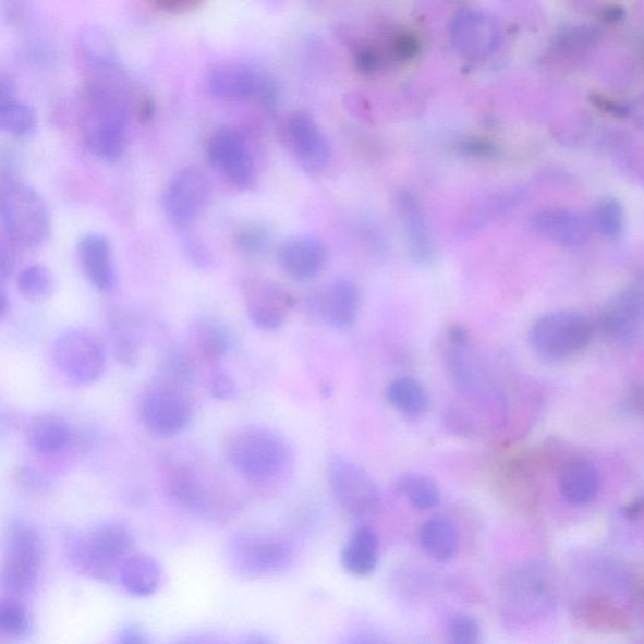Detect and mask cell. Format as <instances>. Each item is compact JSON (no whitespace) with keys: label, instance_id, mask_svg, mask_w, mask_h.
I'll return each instance as SVG.
<instances>
[{"label":"cell","instance_id":"cell-1","mask_svg":"<svg viewBox=\"0 0 644 644\" xmlns=\"http://www.w3.org/2000/svg\"><path fill=\"white\" fill-rule=\"evenodd\" d=\"M134 544L132 530L122 521L106 520L84 533L72 534L66 542V556L81 574L100 582L118 576L121 561Z\"/></svg>","mask_w":644,"mask_h":644},{"label":"cell","instance_id":"cell-2","mask_svg":"<svg viewBox=\"0 0 644 644\" xmlns=\"http://www.w3.org/2000/svg\"><path fill=\"white\" fill-rule=\"evenodd\" d=\"M3 234L21 250H37L50 239L51 215L34 186L8 179L0 190Z\"/></svg>","mask_w":644,"mask_h":644},{"label":"cell","instance_id":"cell-3","mask_svg":"<svg viewBox=\"0 0 644 644\" xmlns=\"http://www.w3.org/2000/svg\"><path fill=\"white\" fill-rule=\"evenodd\" d=\"M224 451L234 471L254 483H266L279 475L291 455L287 439L259 426L234 429L226 439Z\"/></svg>","mask_w":644,"mask_h":644},{"label":"cell","instance_id":"cell-4","mask_svg":"<svg viewBox=\"0 0 644 644\" xmlns=\"http://www.w3.org/2000/svg\"><path fill=\"white\" fill-rule=\"evenodd\" d=\"M81 132L89 154L105 162H117L129 146V116L125 105L101 86L88 89Z\"/></svg>","mask_w":644,"mask_h":644},{"label":"cell","instance_id":"cell-5","mask_svg":"<svg viewBox=\"0 0 644 644\" xmlns=\"http://www.w3.org/2000/svg\"><path fill=\"white\" fill-rule=\"evenodd\" d=\"M295 550L287 537L264 530H241L227 544V560L233 572L259 579L287 572Z\"/></svg>","mask_w":644,"mask_h":644},{"label":"cell","instance_id":"cell-6","mask_svg":"<svg viewBox=\"0 0 644 644\" xmlns=\"http://www.w3.org/2000/svg\"><path fill=\"white\" fill-rule=\"evenodd\" d=\"M593 338L588 317L572 309L542 315L530 329L534 353L545 362L557 363L581 353Z\"/></svg>","mask_w":644,"mask_h":644},{"label":"cell","instance_id":"cell-7","mask_svg":"<svg viewBox=\"0 0 644 644\" xmlns=\"http://www.w3.org/2000/svg\"><path fill=\"white\" fill-rule=\"evenodd\" d=\"M45 549L38 530L22 519L13 521L8 534L2 584L8 594L27 597L42 574Z\"/></svg>","mask_w":644,"mask_h":644},{"label":"cell","instance_id":"cell-8","mask_svg":"<svg viewBox=\"0 0 644 644\" xmlns=\"http://www.w3.org/2000/svg\"><path fill=\"white\" fill-rule=\"evenodd\" d=\"M53 361L73 385L89 386L102 377L108 357L102 342L92 331L72 328L56 339Z\"/></svg>","mask_w":644,"mask_h":644},{"label":"cell","instance_id":"cell-9","mask_svg":"<svg viewBox=\"0 0 644 644\" xmlns=\"http://www.w3.org/2000/svg\"><path fill=\"white\" fill-rule=\"evenodd\" d=\"M330 490L340 508L350 517L364 519L381 510V494L377 483L354 461L336 454L328 463Z\"/></svg>","mask_w":644,"mask_h":644},{"label":"cell","instance_id":"cell-10","mask_svg":"<svg viewBox=\"0 0 644 644\" xmlns=\"http://www.w3.org/2000/svg\"><path fill=\"white\" fill-rule=\"evenodd\" d=\"M211 198V183L202 168L190 166L171 177L162 194V209L170 223L185 227L197 219Z\"/></svg>","mask_w":644,"mask_h":644},{"label":"cell","instance_id":"cell-11","mask_svg":"<svg viewBox=\"0 0 644 644\" xmlns=\"http://www.w3.org/2000/svg\"><path fill=\"white\" fill-rule=\"evenodd\" d=\"M448 37L454 51L463 59L484 61L499 50L502 31L493 14L481 10H464L452 19Z\"/></svg>","mask_w":644,"mask_h":644},{"label":"cell","instance_id":"cell-12","mask_svg":"<svg viewBox=\"0 0 644 644\" xmlns=\"http://www.w3.org/2000/svg\"><path fill=\"white\" fill-rule=\"evenodd\" d=\"M141 417L154 436L173 437L190 426L193 405L185 390L157 385L143 397Z\"/></svg>","mask_w":644,"mask_h":644},{"label":"cell","instance_id":"cell-13","mask_svg":"<svg viewBox=\"0 0 644 644\" xmlns=\"http://www.w3.org/2000/svg\"><path fill=\"white\" fill-rule=\"evenodd\" d=\"M209 165L239 190H250L257 179V167L250 145L238 130L222 127L210 137Z\"/></svg>","mask_w":644,"mask_h":644},{"label":"cell","instance_id":"cell-14","mask_svg":"<svg viewBox=\"0 0 644 644\" xmlns=\"http://www.w3.org/2000/svg\"><path fill=\"white\" fill-rule=\"evenodd\" d=\"M603 332L618 344L644 337V284L633 283L611 297L600 315Z\"/></svg>","mask_w":644,"mask_h":644},{"label":"cell","instance_id":"cell-15","mask_svg":"<svg viewBox=\"0 0 644 644\" xmlns=\"http://www.w3.org/2000/svg\"><path fill=\"white\" fill-rule=\"evenodd\" d=\"M244 297L250 320L258 330H280L292 307V297L277 284L266 281H250L244 284Z\"/></svg>","mask_w":644,"mask_h":644},{"label":"cell","instance_id":"cell-16","mask_svg":"<svg viewBox=\"0 0 644 644\" xmlns=\"http://www.w3.org/2000/svg\"><path fill=\"white\" fill-rule=\"evenodd\" d=\"M539 569L526 567L517 570L505 586V605L521 618L542 615L550 605L549 583Z\"/></svg>","mask_w":644,"mask_h":644},{"label":"cell","instance_id":"cell-17","mask_svg":"<svg viewBox=\"0 0 644 644\" xmlns=\"http://www.w3.org/2000/svg\"><path fill=\"white\" fill-rule=\"evenodd\" d=\"M532 227L545 241L559 247L578 248L588 241L592 223L578 211L549 208L534 216Z\"/></svg>","mask_w":644,"mask_h":644},{"label":"cell","instance_id":"cell-18","mask_svg":"<svg viewBox=\"0 0 644 644\" xmlns=\"http://www.w3.org/2000/svg\"><path fill=\"white\" fill-rule=\"evenodd\" d=\"M312 308L332 328H352L361 309V292L352 281L336 280L316 293Z\"/></svg>","mask_w":644,"mask_h":644},{"label":"cell","instance_id":"cell-19","mask_svg":"<svg viewBox=\"0 0 644 644\" xmlns=\"http://www.w3.org/2000/svg\"><path fill=\"white\" fill-rule=\"evenodd\" d=\"M290 149L308 170H320L329 165L331 149L315 120L305 112H295L287 122Z\"/></svg>","mask_w":644,"mask_h":644},{"label":"cell","instance_id":"cell-20","mask_svg":"<svg viewBox=\"0 0 644 644\" xmlns=\"http://www.w3.org/2000/svg\"><path fill=\"white\" fill-rule=\"evenodd\" d=\"M76 251L81 268L95 290L105 293L116 289L118 270L106 235L97 232L84 234L77 242Z\"/></svg>","mask_w":644,"mask_h":644},{"label":"cell","instance_id":"cell-21","mask_svg":"<svg viewBox=\"0 0 644 644\" xmlns=\"http://www.w3.org/2000/svg\"><path fill=\"white\" fill-rule=\"evenodd\" d=\"M277 259L282 271L292 280L306 282L321 274L328 254L319 239L313 235H295L281 244Z\"/></svg>","mask_w":644,"mask_h":644},{"label":"cell","instance_id":"cell-22","mask_svg":"<svg viewBox=\"0 0 644 644\" xmlns=\"http://www.w3.org/2000/svg\"><path fill=\"white\" fill-rule=\"evenodd\" d=\"M397 202L411 258L417 265H429L436 256V244L420 201L410 191H402Z\"/></svg>","mask_w":644,"mask_h":644},{"label":"cell","instance_id":"cell-23","mask_svg":"<svg viewBox=\"0 0 644 644\" xmlns=\"http://www.w3.org/2000/svg\"><path fill=\"white\" fill-rule=\"evenodd\" d=\"M559 491L570 507L592 503L600 491V472L590 461L575 459L562 464L559 471Z\"/></svg>","mask_w":644,"mask_h":644},{"label":"cell","instance_id":"cell-24","mask_svg":"<svg viewBox=\"0 0 644 644\" xmlns=\"http://www.w3.org/2000/svg\"><path fill=\"white\" fill-rule=\"evenodd\" d=\"M260 75L243 64H218L208 72V92L224 100H244L256 96Z\"/></svg>","mask_w":644,"mask_h":644},{"label":"cell","instance_id":"cell-25","mask_svg":"<svg viewBox=\"0 0 644 644\" xmlns=\"http://www.w3.org/2000/svg\"><path fill=\"white\" fill-rule=\"evenodd\" d=\"M119 582L133 597L148 598L157 593L161 582L159 562L146 554H133L121 561Z\"/></svg>","mask_w":644,"mask_h":644},{"label":"cell","instance_id":"cell-26","mask_svg":"<svg viewBox=\"0 0 644 644\" xmlns=\"http://www.w3.org/2000/svg\"><path fill=\"white\" fill-rule=\"evenodd\" d=\"M341 564L349 574L366 578L375 572L379 564V537L369 526H362L344 546Z\"/></svg>","mask_w":644,"mask_h":644},{"label":"cell","instance_id":"cell-27","mask_svg":"<svg viewBox=\"0 0 644 644\" xmlns=\"http://www.w3.org/2000/svg\"><path fill=\"white\" fill-rule=\"evenodd\" d=\"M78 48L89 69L99 72L117 70L118 47L108 29L97 26V24H87L80 31Z\"/></svg>","mask_w":644,"mask_h":644},{"label":"cell","instance_id":"cell-28","mask_svg":"<svg viewBox=\"0 0 644 644\" xmlns=\"http://www.w3.org/2000/svg\"><path fill=\"white\" fill-rule=\"evenodd\" d=\"M27 442L39 454H54L63 450L71 441L72 432L69 423L60 415H38L28 424Z\"/></svg>","mask_w":644,"mask_h":644},{"label":"cell","instance_id":"cell-29","mask_svg":"<svg viewBox=\"0 0 644 644\" xmlns=\"http://www.w3.org/2000/svg\"><path fill=\"white\" fill-rule=\"evenodd\" d=\"M168 494L179 507L193 513L207 512L209 491L202 478L191 469H178L169 476Z\"/></svg>","mask_w":644,"mask_h":644},{"label":"cell","instance_id":"cell-30","mask_svg":"<svg viewBox=\"0 0 644 644\" xmlns=\"http://www.w3.org/2000/svg\"><path fill=\"white\" fill-rule=\"evenodd\" d=\"M420 540L423 549L437 561L450 562L459 552L458 528L441 517L432 518L421 528Z\"/></svg>","mask_w":644,"mask_h":644},{"label":"cell","instance_id":"cell-31","mask_svg":"<svg viewBox=\"0 0 644 644\" xmlns=\"http://www.w3.org/2000/svg\"><path fill=\"white\" fill-rule=\"evenodd\" d=\"M387 399L389 404L406 418H421L429 408L428 391L413 378H398L391 381L387 388Z\"/></svg>","mask_w":644,"mask_h":644},{"label":"cell","instance_id":"cell-32","mask_svg":"<svg viewBox=\"0 0 644 644\" xmlns=\"http://www.w3.org/2000/svg\"><path fill=\"white\" fill-rule=\"evenodd\" d=\"M519 194L513 191L490 195L472 206L461 219L459 230L463 235L475 234L496 217L505 214L517 203Z\"/></svg>","mask_w":644,"mask_h":644},{"label":"cell","instance_id":"cell-33","mask_svg":"<svg viewBox=\"0 0 644 644\" xmlns=\"http://www.w3.org/2000/svg\"><path fill=\"white\" fill-rule=\"evenodd\" d=\"M195 344L202 355L210 362L221 361L233 348V333L217 319H203L193 329Z\"/></svg>","mask_w":644,"mask_h":644},{"label":"cell","instance_id":"cell-34","mask_svg":"<svg viewBox=\"0 0 644 644\" xmlns=\"http://www.w3.org/2000/svg\"><path fill=\"white\" fill-rule=\"evenodd\" d=\"M38 127L37 113L27 102L19 97L0 101V129L14 137H31Z\"/></svg>","mask_w":644,"mask_h":644},{"label":"cell","instance_id":"cell-35","mask_svg":"<svg viewBox=\"0 0 644 644\" xmlns=\"http://www.w3.org/2000/svg\"><path fill=\"white\" fill-rule=\"evenodd\" d=\"M398 490L413 508L428 511L439 507L441 490L435 479L421 474H408L399 479Z\"/></svg>","mask_w":644,"mask_h":644},{"label":"cell","instance_id":"cell-36","mask_svg":"<svg viewBox=\"0 0 644 644\" xmlns=\"http://www.w3.org/2000/svg\"><path fill=\"white\" fill-rule=\"evenodd\" d=\"M157 380V385L190 389L195 381L194 365L183 352L173 350L161 359Z\"/></svg>","mask_w":644,"mask_h":644},{"label":"cell","instance_id":"cell-37","mask_svg":"<svg viewBox=\"0 0 644 644\" xmlns=\"http://www.w3.org/2000/svg\"><path fill=\"white\" fill-rule=\"evenodd\" d=\"M17 289L23 297L39 303L53 295L54 276L45 265H29L19 274Z\"/></svg>","mask_w":644,"mask_h":644},{"label":"cell","instance_id":"cell-38","mask_svg":"<svg viewBox=\"0 0 644 644\" xmlns=\"http://www.w3.org/2000/svg\"><path fill=\"white\" fill-rule=\"evenodd\" d=\"M109 341L113 356L129 368H133L141 359V340L135 330L125 320H113L109 328Z\"/></svg>","mask_w":644,"mask_h":644},{"label":"cell","instance_id":"cell-39","mask_svg":"<svg viewBox=\"0 0 644 644\" xmlns=\"http://www.w3.org/2000/svg\"><path fill=\"white\" fill-rule=\"evenodd\" d=\"M271 228L264 222H250L240 228L235 234L234 246L244 258L264 257L272 246Z\"/></svg>","mask_w":644,"mask_h":644},{"label":"cell","instance_id":"cell-40","mask_svg":"<svg viewBox=\"0 0 644 644\" xmlns=\"http://www.w3.org/2000/svg\"><path fill=\"white\" fill-rule=\"evenodd\" d=\"M591 223L603 238H619L625 223L622 203L613 197L600 199L592 210Z\"/></svg>","mask_w":644,"mask_h":644},{"label":"cell","instance_id":"cell-41","mask_svg":"<svg viewBox=\"0 0 644 644\" xmlns=\"http://www.w3.org/2000/svg\"><path fill=\"white\" fill-rule=\"evenodd\" d=\"M0 630L13 639H27L34 633L29 611L13 597L0 602Z\"/></svg>","mask_w":644,"mask_h":644},{"label":"cell","instance_id":"cell-42","mask_svg":"<svg viewBox=\"0 0 644 644\" xmlns=\"http://www.w3.org/2000/svg\"><path fill=\"white\" fill-rule=\"evenodd\" d=\"M447 635L452 644H476L483 639V630L475 617L460 613L448 622Z\"/></svg>","mask_w":644,"mask_h":644},{"label":"cell","instance_id":"cell-43","mask_svg":"<svg viewBox=\"0 0 644 644\" xmlns=\"http://www.w3.org/2000/svg\"><path fill=\"white\" fill-rule=\"evenodd\" d=\"M598 32L591 27H572L562 31L558 36V44L569 51H583L597 42Z\"/></svg>","mask_w":644,"mask_h":644},{"label":"cell","instance_id":"cell-44","mask_svg":"<svg viewBox=\"0 0 644 644\" xmlns=\"http://www.w3.org/2000/svg\"><path fill=\"white\" fill-rule=\"evenodd\" d=\"M182 250L185 258L190 260L191 265L199 270H209L215 265V257L208 250L206 244H203L194 235L186 234L182 239Z\"/></svg>","mask_w":644,"mask_h":644},{"label":"cell","instance_id":"cell-45","mask_svg":"<svg viewBox=\"0 0 644 644\" xmlns=\"http://www.w3.org/2000/svg\"><path fill=\"white\" fill-rule=\"evenodd\" d=\"M209 391L218 401H231L238 396L239 387L231 374L223 369H216L210 375Z\"/></svg>","mask_w":644,"mask_h":644},{"label":"cell","instance_id":"cell-46","mask_svg":"<svg viewBox=\"0 0 644 644\" xmlns=\"http://www.w3.org/2000/svg\"><path fill=\"white\" fill-rule=\"evenodd\" d=\"M20 250L3 234L2 241H0V277H2V281L10 279L13 275L15 266H17Z\"/></svg>","mask_w":644,"mask_h":644},{"label":"cell","instance_id":"cell-47","mask_svg":"<svg viewBox=\"0 0 644 644\" xmlns=\"http://www.w3.org/2000/svg\"><path fill=\"white\" fill-rule=\"evenodd\" d=\"M355 62L359 70L372 73L381 68L385 57L377 46L366 45L356 51Z\"/></svg>","mask_w":644,"mask_h":644},{"label":"cell","instance_id":"cell-48","mask_svg":"<svg viewBox=\"0 0 644 644\" xmlns=\"http://www.w3.org/2000/svg\"><path fill=\"white\" fill-rule=\"evenodd\" d=\"M390 52L399 60H411L418 53L420 45L417 38L403 34L393 38L390 45Z\"/></svg>","mask_w":644,"mask_h":644},{"label":"cell","instance_id":"cell-49","mask_svg":"<svg viewBox=\"0 0 644 644\" xmlns=\"http://www.w3.org/2000/svg\"><path fill=\"white\" fill-rule=\"evenodd\" d=\"M203 2L204 0H154L160 11L170 14H183L197 10Z\"/></svg>","mask_w":644,"mask_h":644},{"label":"cell","instance_id":"cell-50","mask_svg":"<svg viewBox=\"0 0 644 644\" xmlns=\"http://www.w3.org/2000/svg\"><path fill=\"white\" fill-rule=\"evenodd\" d=\"M118 642L124 644H143L148 643L149 639L142 627L130 623L121 628L118 633Z\"/></svg>","mask_w":644,"mask_h":644},{"label":"cell","instance_id":"cell-51","mask_svg":"<svg viewBox=\"0 0 644 644\" xmlns=\"http://www.w3.org/2000/svg\"><path fill=\"white\" fill-rule=\"evenodd\" d=\"M463 154L472 157H493L496 154L495 146L484 141H466L460 145Z\"/></svg>","mask_w":644,"mask_h":644},{"label":"cell","instance_id":"cell-52","mask_svg":"<svg viewBox=\"0 0 644 644\" xmlns=\"http://www.w3.org/2000/svg\"><path fill=\"white\" fill-rule=\"evenodd\" d=\"M592 101L595 106H597V108H599L603 111H606L608 113H611V116H615V117H627L628 112H630V111H628L625 106H623L621 104H617L611 100H608L607 97H603L599 95H593Z\"/></svg>","mask_w":644,"mask_h":644},{"label":"cell","instance_id":"cell-53","mask_svg":"<svg viewBox=\"0 0 644 644\" xmlns=\"http://www.w3.org/2000/svg\"><path fill=\"white\" fill-rule=\"evenodd\" d=\"M21 484L28 488H40L44 485V477L39 476L38 472L32 469H26L21 472Z\"/></svg>","mask_w":644,"mask_h":644},{"label":"cell","instance_id":"cell-54","mask_svg":"<svg viewBox=\"0 0 644 644\" xmlns=\"http://www.w3.org/2000/svg\"><path fill=\"white\" fill-rule=\"evenodd\" d=\"M10 305L8 293L4 287H2V290H0V317H2V319H5L8 312H10Z\"/></svg>","mask_w":644,"mask_h":644},{"label":"cell","instance_id":"cell-55","mask_svg":"<svg viewBox=\"0 0 644 644\" xmlns=\"http://www.w3.org/2000/svg\"><path fill=\"white\" fill-rule=\"evenodd\" d=\"M624 12L622 8L619 7H610L609 10L606 11L605 17L607 22H618L623 19Z\"/></svg>","mask_w":644,"mask_h":644}]
</instances>
